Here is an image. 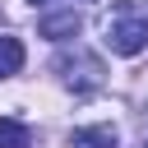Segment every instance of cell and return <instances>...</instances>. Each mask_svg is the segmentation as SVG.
<instances>
[{"label": "cell", "instance_id": "cell-1", "mask_svg": "<svg viewBox=\"0 0 148 148\" xmlns=\"http://www.w3.org/2000/svg\"><path fill=\"white\" fill-rule=\"evenodd\" d=\"M106 46L116 56H139L148 46V14H134L130 5H120L116 18H106Z\"/></svg>", "mask_w": 148, "mask_h": 148}, {"label": "cell", "instance_id": "cell-2", "mask_svg": "<svg viewBox=\"0 0 148 148\" xmlns=\"http://www.w3.org/2000/svg\"><path fill=\"white\" fill-rule=\"evenodd\" d=\"M56 69H60V79H65L74 92H92V88H102V65H97L92 56H83V51L60 56V60H56Z\"/></svg>", "mask_w": 148, "mask_h": 148}, {"label": "cell", "instance_id": "cell-3", "mask_svg": "<svg viewBox=\"0 0 148 148\" xmlns=\"http://www.w3.org/2000/svg\"><path fill=\"white\" fill-rule=\"evenodd\" d=\"M37 28H42V37H51V42H65V37H74V32L83 28V18H79L74 9H60V14H46Z\"/></svg>", "mask_w": 148, "mask_h": 148}, {"label": "cell", "instance_id": "cell-4", "mask_svg": "<svg viewBox=\"0 0 148 148\" xmlns=\"http://www.w3.org/2000/svg\"><path fill=\"white\" fill-rule=\"evenodd\" d=\"M69 148H116V130L111 125H88L69 134Z\"/></svg>", "mask_w": 148, "mask_h": 148}, {"label": "cell", "instance_id": "cell-5", "mask_svg": "<svg viewBox=\"0 0 148 148\" xmlns=\"http://www.w3.org/2000/svg\"><path fill=\"white\" fill-rule=\"evenodd\" d=\"M23 42L18 37H0V79H14L18 69H23Z\"/></svg>", "mask_w": 148, "mask_h": 148}, {"label": "cell", "instance_id": "cell-6", "mask_svg": "<svg viewBox=\"0 0 148 148\" xmlns=\"http://www.w3.org/2000/svg\"><path fill=\"white\" fill-rule=\"evenodd\" d=\"M32 143V130L14 116H0V148H28Z\"/></svg>", "mask_w": 148, "mask_h": 148}, {"label": "cell", "instance_id": "cell-7", "mask_svg": "<svg viewBox=\"0 0 148 148\" xmlns=\"http://www.w3.org/2000/svg\"><path fill=\"white\" fill-rule=\"evenodd\" d=\"M28 5H51V0H28Z\"/></svg>", "mask_w": 148, "mask_h": 148}, {"label": "cell", "instance_id": "cell-8", "mask_svg": "<svg viewBox=\"0 0 148 148\" xmlns=\"http://www.w3.org/2000/svg\"><path fill=\"white\" fill-rule=\"evenodd\" d=\"M143 148H148V143H143Z\"/></svg>", "mask_w": 148, "mask_h": 148}]
</instances>
